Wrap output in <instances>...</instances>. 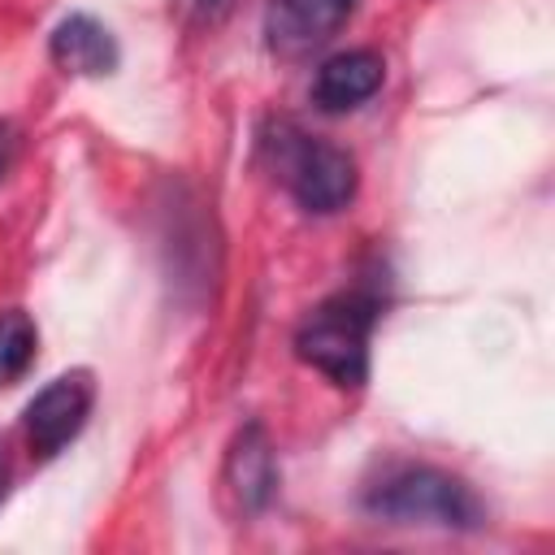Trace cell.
Returning a JSON list of instances; mask_svg holds the SVG:
<instances>
[{"label": "cell", "instance_id": "cell-4", "mask_svg": "<svg viewBox=\"0 0 555 555\" xmlns=\"http://www.w3.org/2000/svg\"><path fill=\"white\" fill-rule=\"evenodd\" d=\"M291 191L308 212H338L356 195V160L321 139H304L291 156Z\"/></svg>", "mask_w": 555, "mask_h": 555}, {"label": "cell", "instance_id": "cell-3", "mask_svg": "<svg viewBox=\"0 0 555 555\" xmlns=\"http://www.w3.org/2000/svg\"><path fill=\"white\" fill-rule=\"evenodd\" d=\"M91 412V377L78 373H61L56 382H48L30 403H26V438L35 455H56L87 421Z\"/></svg>", "mask_w": 555, "mask_h": 555}, {"label": "cell", "instance_id": "cell-5", "mask_svg": "<svg viewBox=\"0 0 555 555\" xmlns=\"http://www.w3.org/2000/svg\"><path fill=\"white\" fill-rule=\"evenodd\" d=\"M351 13L356 0H269L264 35L278 56H304L334 39Z\"/></svg>", "mask_w": 555, "mask_h": 555}, {"label": "cell", "instance_id": "cell-9", "mask_svg": "<svg viewBox=\"0 0 555 555\" xmlns=\"http://www.w3.org/2000/svg\"><path fill=\"white\" fill-rule=\"evenodd\" d=\"M35 360V321L22 308L0 312V386L17 382Z\"/></svg>", "mask_w": 555, "mask_h": 555}, {"label": "cell", "instance_id": "cell-7", "mask_svg": "<svg viewBox=\"0 0 555 555\" xmlns=\"http://www.w3.org/2000/svg\"><path fill=\"white\" fill-rule=\"evenodd\" d=\"M225 481L234 490V499L247 512H260L278 486V464H273V447L269 434L260 425H243L238 438L225 451Z\"/></svg>", "mask_w": 555, "mask_h": 555}, {"label": "cell", "instance_id": "cell-11", "mask_svg": "<svg viewBox=\"0 0 555 555\" xmlns=\"http://www.w3.org/2000/svg\"><path fill=\"white\" fill-rule=\"evenodd\" d=\"M4 490H9V451L0 442V499H4Z\"/></svg>", "mask_w": 555, "mask_h": 555}, {"label": "cell", "instance_id": "cell-1", "mask_svg": "<svg viewBox=\"0 0 555 555\" xmlns=\"http://www.w3.org/2000/svg\"><path fill=\"white\" fill-rule=\"evenodd\" d=\"M369 512L395 525H442V529H477L486 520L477 494L438 468H408L382 481L369 494Z\"/></svg>", "mask_w": 555, "mask_h": 555}, {"label": "cell", "instance_id": "cell-6", "mask_svg": "<svg viewBox=\"0 0 555 555\" xmlns=\"http://www.w3.org/2000/svg\"><path fill=\"white\" fill-rule=\"evenodd\" d=\"M386 78V61L382 52L373 48H351V52H338L330 56L321 69H317V82H312V104L321 113H351L360 108Z\"/></svg>", "mask_w": 555, "mask_h": 555}, {"label": "cell", "instance_id": "cell-8", "mask_svg": "<svg viewBox=\"0 0 555 555\" xmlns=\"http://www.w3.org/2000/svg\"><path fill=\"white\" fill-rule=\"evenodd\" d=\"M52 61L65 74L100 78V74H113L117 69V43H113V35L95 17L74 13V17H65L52 30Z\"/></svg>", "mask_w": 555, "mask_h": 555}, {"label": "cell", "instance_id": "cell-10", "mask_svg": "<svg viewBox=\"0 0 555 555\" xmlns=\"http://www.w3.org/2000/svg\"><path fill=\"white\" fill-rule=\"evenodd\" d=\"M9 152H13V134H9V126L0 121V173H4V165H9Z\"/></svg>", "mask_w": 555, "mask_h": 555}, {"label": "cell", "instance_id": "cell-2", "mask_svg": "<svg viewBox=\"0 0 555 555\" xmlns=\"http://www.w3.org/2000/svg\"><path fill=\"white\" fill-rule=\"evenodd\" d=\"M369 325L373 304L360 295H343L321 304L304 330L295 334V351L304 364L321 369L334 386H360L369 377Z\"/></svg>", "mask_w": 555, "mask_h": 555}]
</instances>
